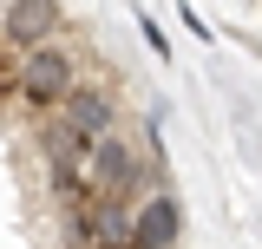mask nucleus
Listing matches in <instances>:
<instances>
[{
	"label": "nucleus",
	"mask_w": 262,
	"mask_h": 249,
	"mask_svg": "<svg viewBox=\"0 0 262 249\" xmlns=\"http://www.w3.org/2000/svg\"><path fill=\"white\" fill-rule=\"evenodd\" d=\"M85 249H131V210L125 203H92L85 210Z\"/></svg>",
	"instance_id": "nucleus-7"
},
{
	"label": "nucleus",
	"mask_w": 262,
	"mask_h": 249,
	"mask_svg": "<svg viewBox=\"0 0 262 249\" xmlns=\"http://www.w3.org/2000/svg\"><path fill=\"white\" fill-rule=\"evenodd\" d=\"M59 27H66V13H59V7H39V0H33V7H7V13H0V39H7L13 53L53 46Z\"/></svg>",
	"instance_id": "nucleus-5"
},
{
	"label": "nucleus",
	"mask_w": 262,
	"mask_h": 249,
	"mask_svg": "<svg viewBox=\"0 0 262 249\" xmlns=\"http://www.w3.org/2000/svg\"><path fill=\"white\" fill-rule=\"evenodd\" d=\"M85 184H92L98 203H125V210L138 203V197H158V190H164V184H158V164L138 151L131 138H118V131H112V138L92 151V164H85Z\"/></svg>",
	"instance_id": "nucleus-1"
},
{
	"label": "nucleus",
	"mask_w": 262,
	"mask_h": 249,
	"mask_svg": "<svg viewBox=\"0 0 262 249\" xmlns=\"http://www.w3.org/2000/svg\"><path fill=\"white\" fill-rule=\"evenodd\" d=\"M72 86H79V53L72 46H33V53H20V79H13V98H27L33 112H59L66 98H72Z\"/></svg>",
	"instance_id": "nucleus-2"
},
{
	"label": "nucleus",
	"mask_w": 262,
	"mask_h": 249,
	"mask_svg": "<svg viewBox=\"0 0 262 249\" xmlns=\"http://www.w3.org/2000/svg\"><path fill=\"white\" fill-rule=\"evenodd\" d=\"M53 118H66V125H72V131L98 151V144L112 138V125H118V98L105 92V86H85V79H79V86H72V98H66Z\"/></svg>",
	"instance_id": "nucleus-3"
},
{
	"label": "nucleus",
	"mask_w": 262,
	"mask_h": 249,
	"mask_svg": "<svg viewBox=\"0 0 262 249\" xmlns=\"http://www.w3.org/2000/svg\"><path fill=\"white\" fill-rule=\"evenodd\" d=\"M177 236H184V210L170 203V190L144 197L131 210V249H177Z\"/></svg>",
	"instance_id": "nucleus-4"
},
{
	"label": "nucleus",
	"mask_w": 262,
	"mask_h": 249,
	"mask_svg": "<svg viewBox=\"0 0 262 249\" xmlns=\"http://www.w3.org/2000/svg\"><path fill=\"white\" fill-rule=\"evenodd\" d=\"M39 151H46V177H85V164H92V144H85L66 118L39 125Z\"/></svg>",
	"instance_id": "nucleus-6"
}]
</instances>
